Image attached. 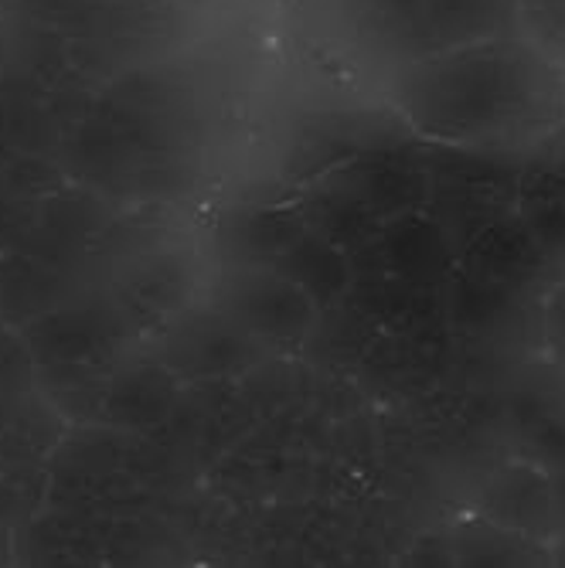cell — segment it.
Masks as SVG:
<instances>
[{
    "mask_svg": "<svg viewBox=\"0 0 565 568\" xmlns=\"http://www.w3.org/2000/svg\"><path fill=\"white\" fill-rule=\"evenodd\" d=\"M110 375H113L110 361H62V365H34L38 392L72 426L102 423Z\"/></svg>",
    "mask_w": 565,
    "mask_h": 568,
    "instance_id": "obj_11",
    "label": "cell"
},
{
    "mask_svg": "<svg viewBox=\"0 0 565 568\" xmlns=\"http://www.w3.org/2000/svg\"><path fill=\"white\" fill-rule=\"evenodd\" d=\"M194 273L181 252H150L123 270L113 290V306L127 324H164L191 303Z\"/></svg>",
    "mask_w": 565,
    "mask_h": 568,
    "instance_id": "obj_7",
    "label": "cell"
},
{
    "mask_svg": "<svg viewBox=\"0 0 565 568\" xmlns=\"http://www.w3.org/2000/svg\"><path fill=\"white\" fill-rule=\"evenodd\" d=\"M174 392L178 378L143 351V357L113 368L102 423L117 429H158L171 416Z\"/></svg>",
    "mask_w": 565,
    "mask_h": 568,
    "instance_id": "obj_10",
    "label": "cell"
},
{
    "mask_svg": "<svg viewBox=\"0 0 565 568\" xmlns=\"http://www.w3.org/2000/svg\"><path fill=\"white\" fill-rule=\"evenodd\" d=\"M382 92L420 140L450 150H525L565 123V69L518 34L402 62Z\"/></svg>",
    "mask_w": 565,
    "mask_h": 568,
    "instance_id": "obj_1",
    "label": "cell"
},
{
    "mask_svg": "<svg viewBox=\"0 0 565 568\" xmlns=\"http://www.w3.org/2000/svg\"><path fill=\"white\" fill-rule=\"evenodd\" d=\"M515 419L528 449L522 456L532 459L545 474L565 470V392L555 388L552 395L545 388L542 392L532 388L528 395H518Z\"/></svg>",
    "mask_w": 565,
    "mask_h": 568,
    "instance_id": "obj_12",
    "label": "cell"
},
{
    "mask_svg": "<svg viewBox=\"0 0 565 568\" xmlns=\"http://www.w3.org/2000/svg\"><path fill=\"white\" fill-rule=\"evenodd\" d=\"M143 351L161 361L178 382H201L245 372L266 354V344L255 341L219 306L188 303L150 331Z\"/></svg>",
    "mask_w": 565,
    "mask_h": 568,
    "instance_id": "obj_3",
    "label": "cell"
},
{
    "mask_svg": "<svg viewBox=\"0 0 565 568\" xmlns=\"http://www.w3.org/2000/svg\"><path fill=\"white\" fill-rule=\"evenodd\" d=\"M538 317H542V347L548 365L565 372V276L545 290Z\"/></svg>",
    "mask_w": 565,
    "mask_h": 568,
    "instance_id": "obj_14",
    "label": "cell"
},
{
    "mask_svg": "<svg viewBox=\"0 0 565 568\" xmlns=\"http://www.w3.org/2000/svg\"><path fill=\"white\" fill-rule=\"evenodd\" d=\"M515 34L565 69V0H518Z\"/></svg>",
    "mask_w": 565,
    "mask_h": 568,
    "instance_id": "obj_13",
    "label": "cell"
},
{
    "mask_svg": "<svg viewBox=\"0 0 565 568\" xmlns=\"http://www.w3.org/2000/svg\"><path fill=\"white\" fill-rule=\"evenodd\" d=\"M515 219L538 263L565 276V123L525 146L515 178Z\"/></svg>",
    "mask_w": 565,
    "mask_h": 568,
    "instance_id": "obj_5",
    "label": "cell"
},
{
    "mask_svg": "<svg viewBox=\"0 0 565 568\" xmlns=\"http://www.w3.org/2000/svg\"><path fill=\"white\" fill-rule=\"evenodd\" d=\"M515 4L518 0H423L413 59L515 34Z\"/></svg>",
    "mask_w": 565,
    "mask_h": 568,
    "instance_id": "obj_9",
    "label": "cell"
},
{
    "mask_svg": "<svg viewBox=\"0 0 565 568\" xmlns=\"http://www.w3.org/2000/svg\"><path fill=\"white\" fill-rule=\"evenodd\" d=\"M8 4H14V0H0V11H4Z\"/></svg>",
    "mask_w": 565,
    "mask_h": 568,
    "instance_id": "obj_15",
    "label": "cell"
},
{
    "mask_svg": "<svg viewBox=\"0 0 565 568\" xmlns=\"http://www.w3.org/2000/svg\"><path fill=\"white\" fill-rule=\"evenodd\" d=\"M209 303L219 306L222 314H229L239 327H245L266 347L273 344L293 347L314 324V303L303 286H296L280 273L255 270V266L225 270L222 280L212 286Z\"/></svg>",
    "mask_w": 565,
    "mask_h": 568,
    "instance_id": "obj_4",
    "label": "cell"
},
{
    "mask_svg": "<svg viewBox=\"0 0 565 568\" xmlns=\"http://www.w3.org/2000/svg\"><path fill=\"white\" fill-rule=\"evenodd\" d=\"M477 510L491 525L525 538H548L558 528L552 477L542 467H535L532 459L507 463L504 470H497L487 480Z\"/></svg>",
    "mask_w": 565,
    "mask_h": 568,
    "instance_id": "obj_8",
    "label": "cell"
},
{
    "mask_svg": "<svg viewBox=\"0 0 565 568\" xmlns=\"http://www.w3.org/2000/svg\"><path fill=\"white\" fill-rule=\"evenodd\" d=\"M423 0H290L293 28L321 55L382 79L413 59Z\"/></svg>",
    "mask_w": 565,
    "mask_h": 568,
    "instance_id": "obj_2",
    "label": "cell"
},
{
    "mask_svg": "<svg viewBox=\"0 0 565 568\" xmlns=\"http://www.w3.org/2000/svg\"><path fill=\"white\" fill-rule=\"evenodd\" d=\"M120 310L89 303L48 306L21 327L24 351L34 365H62V361H110L120 344Z\"/></svg>",
    "mask_w": 565,
    "mask_h": 568,
    "instance_id": "obj_6",
    "label": "cell"
}]
</instances>
